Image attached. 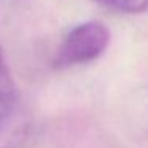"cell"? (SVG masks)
<instances>
[{
	"instance_id": "1",
	"label": "cell",
	"mask_w": 148,
	"mask_h": 148,
	"mask_svg": "<svg viewBox=\"0 0 148 148\" xmlns=\"http://www.w3.org/2000/svg\"><path fill=\"white\" fill-rule=\"evenodd\" d=\"M110 42V32L99 21L75 26L62 40L54 56V67L67 69L72 65L88 64L97 59L107 49Z\"/></svg>"
},
{
	"instance_id": "2",
	"label": "cell",
	"mask_w": 148,
	"mask_h": 148,
	"mask_svg": "<svg viewBox=\"0 0 148 148\" xmlns=\"http://www.w3.org/2000/svg\"><path fill=\"white\" fill-rule=\"evenodd\" d=\"M14 103H16V89L0 49V131H3L10 123L14 112Z\"/></svg>"
},
{
	"instance_id": "3",
	"label": "cell",
	"mask_w": 148,
	"mask_h": 148,
	"mask_svg": "<svg viewBox=\"0 0 148 148\" xmlns=\"http://www.w3.org/2000/svg\"><path fill=\"white\" fill-rule=\"evenodd\" d=\"M97 3L121 13H143L148 10V0H96Z\"/></svg>"
}]
</instances>
